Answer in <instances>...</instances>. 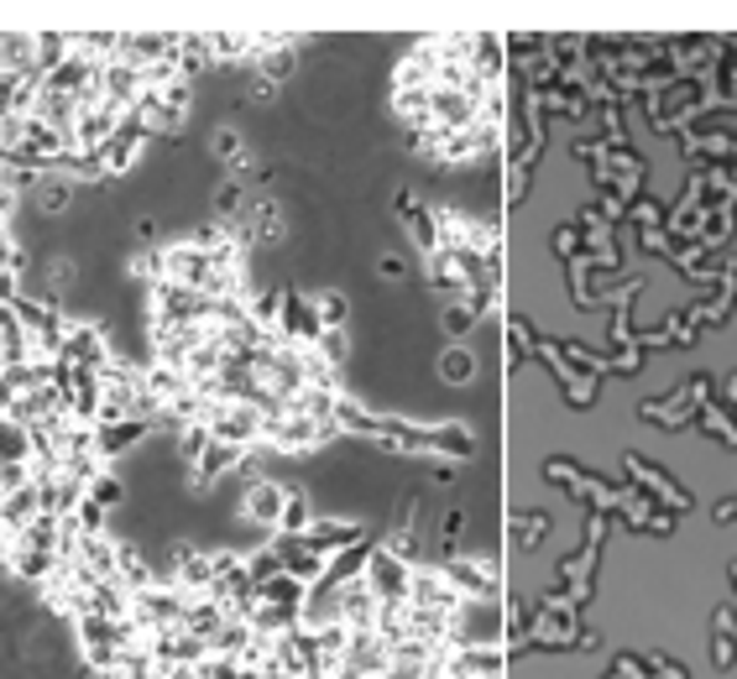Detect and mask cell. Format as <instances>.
<instances>
[{"mask_svg": "<svg viewBox=\"0 0 737 679\" xmlns=\"http://www.w3.org/2000/svg\"><path fill=\"white\" fill-rule=\"evenodd\" d=\"M498 37L440 32L409 42L393 68V116L413 152L440 168H471L498 147L502 120Z\"/></svg>", "mask_w": 737, "mask_h": 679, "instance_id": "1", "label": "cell"}, {"mask_svg": "<svg viewBox=\"0 0 737 679\" xmlns=\"http://www.w3.org/2000/svg\"><path fill=\"white\" fill-rule=\"evenodd\" d=\"M52 361H63V366H85V372H105L110 366V345H105V335L95 329V324H73L63 329V345H58V356Z\"/></svg>", "mask_w": 737, "mask_h": 679, "instance_id": "2", "label": "cell"}, {"mask_svg": "<svg viewBox=\"0 0 737 679\" xmlns=\"http://www.w3.org/2000/svg\"><path fill=\"white\" fill-rule=\"evenodd\" d=\"M141 141H147V126H141L137 110H126V116H120V126H116V136H110V141L100 147V163L110 168V178H116V173H126L131 163H137Z\"/></svg>", "mask_w": 737, "mask_h": 679, "instance_id": "3", "label": "cell"}, {"mask_svg": "<svg viewBox=\"0 0 737 679\" xmlns=\"http://www.w3.org/2000/svg\"><path fill=\"white\" fill-rule=\"evenodd\" d=\"M147 440V419H116V424H95V455L110 465V460H120L131 444Z\"/></svg>", "mask_w": 737, "mask_h": 679, "instance_id": "4", "label": "cell"}, {"mask_svg": "<svg viewBox=\"0 0 737 679\" xmlns=\"http://www.w3.org/2000/svg\"><path fill=\"white\" fill-rule=\"evenodd\" d=\"M42 518V508H37V481H27L21 492L0 496V539H17L27 523H37Z\"/></svg>", "mask_w": 737, "mask_h": 679, "instance_id": "5", "label": "cell"}, {"mask_svg": "<svg viewBox=\"0 0 737 679\" xmlns=\"http://www.w3.org/2000/svg\"><path fill=\"white\" fill-rule=\"evenodd\" d=\"M73 199H79V188L69 184V178H58V173H48V178H37L32 184V204L37 215H48V220H58V215H69Z\"/></svg>", "mask_w": 737, "mask_h": 679, "instance_id": "6", "label": "cell"}, {"mask_svg": "<svg viewBox=\"0 0 737 679\" xmlns=\"http://www.w3.org/2000/svg\"><path fill=\"white\" fill-rule=\"evenodd\" d=\"M283 508H288V496L277 492L273 481H252V486H246V512H252L257 523H277Z\"/></svg>", "mask_w": 737, "mask_h": 679, "instance_id": "7", "label": "cell"}, {"mask_svg": "<svg viewBox=\"0 0 737 679\" xmlns=\"http://www.w3.org/2000/svg\"><path fill=\"white\" fill-rule=\"evenodd\" d=\"M0 465H32V434L0 413Z\"/></svg>", "mask_w": 737, "mask_h": 679, "instance_id": "8", "label": "cell"}, {"mask_svg": "<svg viewBox=\"0 0 737 679\" xmlns=\"http://www.w3.org/2000/svg\"><path fill=\"white\" fill-rule=\"evenodd\" d=\"M42 288H48V304H58L69 288H79V267H73L69 256H48L42 262Z\"/></svg>", "mask_w": 737, "mask_h": 679, "instance_id": "9", "label": "cell"}, {"mask_svg": "<svg viewBox=\"0 0 737 679\" xmlns=\"http://www.w3.org/2000/svg\"><path fill=\"white\" fill-rule=\"evenodd\" d=\"M89 502H100V508L105 512H110V508H116V502H120V496H126V486H120V475L116 471H100V475H95V481H89Z\"/></svg>", "mask_w": 737, "mask_h": 679, "instance_id": "10", "label": "cell"}, {"mask_svg": "<svg viewBox=\"0 0 737 679\" xmlns=\"http://www.w3.org/2000/svg\"><path fill=\"white\" fill-rule=\"evenodd\" d=\"M0 272H27V256H21V246L11 240V230H0Z\"/></svg>", "mask_w": 737, "mask_h": 679, "instance_id": "11", "label": "cell"}]
</instances>
